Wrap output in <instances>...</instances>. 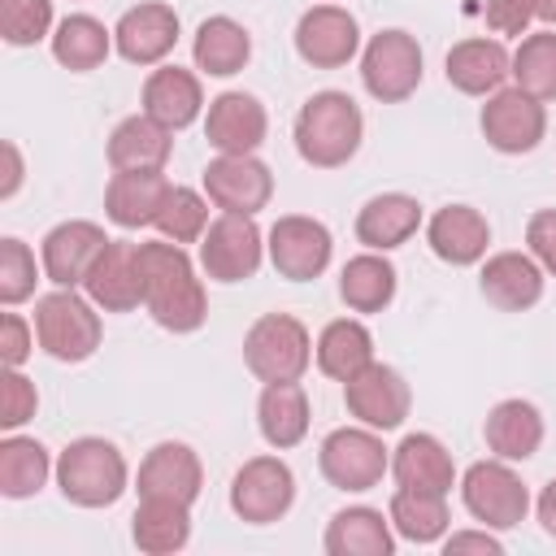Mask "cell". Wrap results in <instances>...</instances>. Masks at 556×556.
<instances>
[{"label":"cell","mask_w":556,"mask_h":556,"mask_svg":"<svg viewBox=\"0 0 556 556\" xmlns=\"http://www.w3.org/2000/svg\"><path fill=\"white\" fill-rule=\"evenodd\" d=\"M139 269H143V308L161 330L191 334L204 326L208 291H204V278L182 243H174V239L139 243Z\"/></svg>","instance_id":"1"},{"label":"cell","mask_w":556,"mask_h":556,"mask_svg":"<svg viewBox=\"0 0 556 556\" xmlns=\"http://www.w3.org/2000/svg\"><path fill=\"white\" fill-rule=\"evenodd\" d=\"M295 152L313 169H339L361 152L365 117L348 91H313L295 113Z\"/></svg>","instance_id":"2"},{"label":"cell","mask_w":556,"mask_h":556,"mask_svg":"<svg viewBox=\"0 0 556 556\" xmlns=\"http://www.w3.org/2000/svg\"><path fill=\"white\" fill-rule=\"evenodd\" d=\"M56 486L74 508H109L130 486V465L117 443L100 434L70 439L56 456Z\"/></svg>","instance_id":"3"},{"label":"cell","mask_w":556,"mask_h":556,"mask_svg":"<svg viewBox=\"0 0 556 556\" xmlns=\"http://www.w3.org/2000/svg\"><path fill=\"white\" fill-rule=\"evenodd\" d=\"M35 339L52 361L78 365L104 339L100 308L91 304V295H78V287H56L35 300Z\"/></svg>","instance_id":"4"},{"label":"cell","mask_w":556,"mask_h":556,"mask_svg":"<svg viewBox=\"0 0 556 556\" xmlns=\"http://www.w3.org/2000/svg\"><path fill=\"white\" fill-rule=\"evenodd\" d=\"M243 365L261 382H300L313 365V334L291 313H265L243 334Z\"/></svg>","instance_id":"5"},{"label":"cell","mask_w":556,"mask_h":556,"mask_svg":"<svg viewBox=\"0 0 556 556\" xmlns=\"http://www.w3.org/2000/svg\"><path fill=\"white\" fill-rule=\"evenodd\" d=\"M317 469L334 491H374L382 473H391V452L382 443V430L369 426H339L317 447Z\"/></svg>","instance_id":"6"},{"label":"cell","mask_w":556,"mask_h":556,"mask_svg":"<svg viewBox=\"0 0 556 556\" xmlns=\"http://www.w3.org/2000/svg\"><path fill=\"white\" fill-rule=\"evenodd\" d=\"M460 500H465V513L486 530H513L530 513V491L521 473L513 469V460H500V456L473 460L460 473Z\"/></svg>","instance_id":"7"},{"label":"cell","mask_w":556,"mask_h":556,"mask_svg":"<svg viewBox=\"0 0 556 556\" xmlns=\"http://www.w3.org/2000/svg\"><path fill=\"white\" fill-rule=\"evenodd\" d=\"M361 83L378 104H400L421 87V43L417 35L391 26L378 30L361 52Z\"/></svg>","instance_id":"8"},{"label":"cell","mask_w":556,"mask_h":556,"mask_svg":"<svg viewBox=\"0 0 556 556\" xmlns=\"http://www.w3.org/2000/svg\"><path fill=\"white\" fill-rule=\"evenodd\" d=\"M265 235L248 213H222L200 239V269L213 282H248L265 261Z\"/></svg>","instance_id":"9"},{"label":"cell","mask_w":556,"mask_h":556,"mask_svg":"<svg viewBox=\"0 0 556 556\" xmlns=\"http://www.w3.org/2000/svg\"><path fill=\"white\" fill-rule=\"evenodd\" d=\"M295 504V473L282 456H252L230 478V513L248 526L282 521Z\"/></svg>","instance_id":"10"},{"label":"cell","mask_w":556,"mask_h":556,"mask_svg":"<svg viewBox=\"0 0 556 556\" xmlns=\"http://www.w3.org/2000/svg\"><path fill=\"white\" fill-rule=\"evenodd\" d=\"M265 252H269V265L278 269V278L313 282L326 274V265L334 256V239H330L326 222L304 217V213H282L265 235Z\"/></svg>","instance_id":"11"},{"label":"cell","mask_w":556,"mask_h":556,"mask_svg":"<svg viewBox=\"0 0 556 556\" xmlns=\"http://www.w3.org/2000/svg\"><path fill=\"white\" fill-rule=\"evenodd\" d=\"M478 126H482V139L504 152V156H521V152H534L547 135V109L543 100L526 96L521 87H500L486 96L482 113H478Z\"/></svg>","instance_id":"12"},{"label":"cell","mask_w":556,"mask_h":556,"mask_svg":"<svg viewBox=\"0 0 556 556\" xmlns=\"http://www.w3.org/2000/svg\"><path fill=\"white\" fill-rule=\"evenodd\" d=\"M204 195L222 213L256 217L274 200V174L256 152H217L204 165Z\"/></svg>","instance_id":"13"},{"label":"cell","mask_w":556,"mask_h":556,"mask_svg":"<svg viewBox=\"0 0 556 556\" xmlns=\"http://www.w3.org/2000/svg\"><path fill=\"white\" fill-rule=\"evenodd\" d=\"M343 404H348V417H356L369 430H400L413 408V391L395 365L374 361L343 382Z\"/></svg>","instance_id":"14"},{"label":"cell","mask_w":556,"mask_h":556,"mask_svg":"<svg viewBox=\"0 0 556 556\" xmlns=\"http://www.w3.org/2000/svg\"><path fill=\"white\" fill-rule=\"evenodd\" d=\"M295 52L313 70H343L361 52V26L343 4H313L295 22Z\"/></svg>","instance_id":"15"},{"label":"cell","mask_w":556,"mask_h":556,"mask_svg":"<svg viewBox=\"0 0 556 556\" xmlns=\"http://www.w3.org/2000/svg\"><path fill=\"white\" fill-rule=\"evenodd\" d=\"M109 235L104 226L87 222V217H70V222H56L43 243H39V265H43V278L52 287H83L96 256L104 252Z\"/></svg>","instance_id":"16"},{"label":"cell","mask_w":556,"mask_h":556,"mask_svg":"<svg viewBox=\"0 0 556 556\" xmlns=\"http://www.w3.org/2000/svg\"><path fill=\"white\" fill-rule=\"evenodd\" d=\"M83 291L100 313H130L143 304V269H139V243L130 239H109L104 252L96 256Z\"/></svg>","instance_id":"17"},{"label":"cell","mask_w":556,"mask_h":556,"mask_svg":"<svg viewBox=\"0 0 556 556\" xmlns=\"http://www.w3.org/2000/svg\"><path fill=\"white\" fill-rule=\"evenodd\" d=\"M178 43V13L161 0H143L126 9L113 26V48L130 65H161Z\"/></svg>","instance_id":"18"},{"label":"cell","mask_w":556,"mask_h":556,"mask_svg":"<svg viewBox=\"0 0 556 556\" xmlns=\"http://www.w3.org/2000/svg\"><path fill=\"white\" fill-rule=\"evenodd\" d=\"M543 265L530 252H491L478 274V291L500 313H526L543 300Z\"/></svg>","instance_id":"19"},{"label":"cell","mask_w":556,"mask_h":556,"mask_svg":"<svg viewBox=\"0 0 556 556\" xmlns=\"http://www.w3.org/2000/svg\"><path fill=\"white\" fill-rule=\"evenodd\" d=\"M200 486H204V465H200L195 447L178 443V439H165V443L148 447V456L139 460V473H135L139 495H165V500L195 504Z\"/></svg>","instance_id":"20"},{"label":"cell","mask_w":556,"mask_h":556,"mask_svg":"<svg viewBox=\"0 0 556 556\" xmlns=\"http://www.w3.org/2000/svg\"><path fill=\"white\" fill-rule=\"evenodd\" d=\"M269 135V113L252 91H222L208 100L204 139L217 152H256Z\"/></svg>","instance_id":"21"},{"label":"cell","mask_w":556,"mask_h":556,"mask_svg":"<svg viewBox=\"0 0 556 556\" xmlns=\"http://www.w3.org/2000/svg\"><path fill=\"white\" fill-rule=\"evenodd\" d=\"M426 243L443 265H478L486 261L491 248V222L473 208V204H443L434 208V217L426 222Z\"/></svg>","instance_id":"22"},{"label":"cell","mask_w":556,"mask_h":556,"mask_svg":"<svg viewBox=\"0 0 556 556\" xmlns=\"http://www.w3.org/2000/svg\"><path fill=\"white\" fill-rule=\"evenodd\" d=\"M508 70H513V52L500 39H486V35L460 39L443 56V78L460 96H491V91H500Z\"/></svg>","instance_id":"23"},{"label":"cell","mask_w":556,"mask_h":556,"mask_svg":"<svg viewBox=\"0 0 556 556\" xmlns=\"http://www.w3.org/2000/svg\"><path fill=\"white\" fill-rule=\"evenodd\" d=\"M165 191H169L165 169H113V178L104 187V217L122 230L156 226Z\"/></svg>","instance_id":"24"},{"label":"cell","mask_w":556,"mask_h":556,"mask_svg":"<svg viewBox=\"0 0 556 556\" xmlns=\"http://www.w3.org/2000/svg\"><path fill=\"white\" fill-rule=\"evenodd\" d=\"M143 113L156 117L169 130H187L200 113H204V87L200 74L182 70V65H156L143 78Z\"/></svg>","instance_id":"25"},{"label":"cell","mask_w":556,"mask_h":556,"mask_svg":"<svg viewBox=\"0 0 556 556\" xmlns=\"http://www.w3.org/2000/svg\"><path fill=\"white\" fill-rule=\"evenodd\" d=\"M391 478H395V486H408V491H439V495H447L456 486V465H452V452L434 434L413 430L391 452Z\"/></svg>","instance_id":"26"},{"label":"cell","mask_w":556,"mask_h":556,"mask_svg":"<svg viewBox=\"0 0 556 556\" xmlns=\"http://www.w3.org/2000/svg\"><path fill=\"white\" fill-rule=\"evenodd\" d=\"M421 226V204L408 191H382L369 195L356 213V239L369 252H395L400 243H408Z\"/></svg>","instance_id":"27"},{"label":"cell","mask_w":556,"mask_h":556,"mask_svg":"<svg viewBox=\"0 0 556 556\" xmlns=\"http://www.w3.org/2000/svg\"><path fill=\"white\" fill-rule=\"evenodd\" d=\"M321 547L330 556H391L395 552V526L382 517V508L348 504L326 521Z\"/></svg>","instance_id":"28"},{"label":"cell","mask_w":556,"mask_h":556,"mask_svg":"<svg viewBox=\"0 0 556 556\" xmlns=\"http://www.w3.org/2000/svg\"><path fill=\"white\" fill-rule=\"evenodd\" d=\"M482 439H486V452L500 460H513V465L530 460L543 447V413L521 395L500 400L482 421Z\"/></svg>","instance_id":"29"},{"label":"cell","mask_w":556,"mask_h":556,"mask_svg":"<svg viewBox=\"0 0 556 556\" xmlns=\"http://www.w3.org/2000/svg\"><path fill=\"white\" fill-rule=\"evenodd\" d=\"M169 152H174V130L148 117L143 109L135 117H122L104 143L113 169H165Z\"/></svg>","instance_id":"30"},{"label":"cell","mask_w":556,"mask_h":556,"mask_svg":"<svg viewBox=\"0 0 556 556\" xmlns=\"http://www.w3.org/2000/svg\"><path fill=\"white\" fill-rule=\"evenodd\" d=\"M130 539L143 556H174L191 539V504L165 500V495H139V508L130 517Z\"/></svg>","instance_id":"31"},{"label":"cell","mask_w":556,"mask_h":556,"mask_svg":"<svg viewBox=\"0 0 556 556\" xmlns=\"http://www.w3.org/2000/svg\"><path fill=\"white\" fill-rule=\"evenodd\" d=\"M308 421H313V408H308V391L300 382H265V391L256 400V426L274 452L304 443Z\"/></svg>","instance_id":"32"},{"label":"cell","mask_w":556,"mask_h":556,"mask_svg":"<svg viewBox=\"0 0 556 556\" xmlns=\"http://www.w3.org/2000/svg\"><path fill=\"white\" fill-rule=\"evenodd\" d=\"M191 56H195V70L208 74V78H230L239 74L248 61H252V35L243 22L217 13V17H204L195 26V43H191Z\"/></svg>","instance_id":"33"},{"label":"cell","mask_w":556,"mask_h":556,"mask_svg":"<svg viewBox=\"0 0 556 556\" xmlns=\"http://www.w3.org/2000/svg\"><path fill=\"white\" fill-rule=\"evenodd\" d=\"M313 361L326 378L348 382L352 374H361L365 365H374V334L365 321L356 317H334L321 326L317 343H313Z\"/></svg>","instance_id":"34"},{"label":"cell","mask_w":556,"mask_h":556,"mask_svg":"<svg viewBox=\"0 0 556 556\" xmlns=\"http://www.w3.org/2000/svg\"><path fill=\"white\" fill-rule=\"evenodd\" d=\"M395 287H400V274L387 261V252H369L365 248L361 256H352L339 269V300L352 313H382L395 300Z\"/></svg>","instance_id":"35"},{"label":"cell","mask_w":556,"mask_h":556,"mask_svg":"<svg viewBox=\"0 0 556 556\" xmlns=\"http://www.w3.org/2000/svg\"><path fill=\"white\" fill-rule=\"evenodd\" d=\"M48 473H56V465H52V456H48V447L39 439L17 434V430H9L0 439V495L4 500L39 495Z\"/></svg>","instance_id":"36"},{"label":"cell","mask_w":556,"mask_h":556,"mask_svg":"<svg viewBox=\"0 0 556 556\" xmlns=\"http://www.w3.org/2000/svg\"><path fill=\"white\" fill-rule=\"evenodd\" d=\"M109 52H113V30L91 13H70L52 30V56H56V65H65L74 74L100 70L109 61Z\"/></svg>","instance_id":"37"},{"label":"cell","mask_w":556,"mask_h":556,"mask_svg":"<svg viewBox=\"0 0 556 556\" xmlns=\"http://www.w3.org/2000/svg\"><path fill=\"white\" fill-rule=\"evenodd\" d=\"M387 517L395 526L400 539L408 543H439L452 526V513H447V495L439 491H408V486H395L391 504H387Z\"/></svg>","instance_id":"38"},{"label":"cell","mask_w":556,"mask_h":556,"mask_svg":"<svg viewBox=\"0 0 556 556\" xmlns=\"http://www.w3.org/2000/svg\"><path fill=\"white\" fill-rule=\"evenodd\" d=\"M513 87H521L534 100H556V30H534L521 35L517 52H513V70H508Z\"/></svg>","instance_id":"39"},{"label":"cell","mask_w":556,"mask_h":556,"mask_svg":"<svg viewBox=\"0 0 556 556\" xmlns=\"http://www.w3.org/2000/svg\"><path fill=\"white\" fill-rule=\"evenodd\" d=\"M208 204H213L208 195L169 182L165 204H161V213H156V230H161V239H174V243H182V248H187V243H200L204 230H208Z\"/></svg>","instance_id":"40"},{"label":"cell","mask_w":556,"mask_h":556,"mask_svg":"<svg viewBox=\"0 0 556 556\" xmlns=\"http://www.w3.org/2000/svg\"><path fill=\"white\" fill-rule=\"evenodd\" d=\"M52 0H0V39L13 48H30L52 39Z\"/></svg>","instance_id":"41"},{"label":"cell","mask_w":556,"mask_h":556,"mask_svg":"<svg viewBox=\"0 0 556 556\" xmlns=\"http://www.w3.org/2000/svg\"><path fill=\"white\" fill-rule=\"evenodd\" d=\"M43 265H35V252L22 243V239H0V304L4 308H17L22 300L35 295V282H39Z\"/></svg>","instance_id":"42"},{"label":"cell","mask_w":556,"mask_h":556,"mask_svg":"<svg viewBox=\"0 0 556 556\" xmlns=\"http://www.w3.org/2000/svg\"><path fill=\"white\" fill-rule=\"evenodd\" d=\"M35 408H39L35 382L22 369H9L4 365V374H0V426L4 430H22L35 417Z\"/></svg>","instance_id":"43"},{"label":"cell","mask_w":556,"mask_h":556,"mask_svg":"<svg viewBox=\"0 0 556 556\" xmlns=\"http://www.w3.org/2000/svg\"><path fill=\"white\" fill-rule=\"evenodd\" d=\"M35 321H26L22 313H4L0 317V361L9 365V369H22L26 365V356L35 352Z\"/></svg>","instance_id":"44"},{"label":"cell","mask_w":556,"mask_h":556,"mask_svg":"<svg viewBox=\"0 0 556 556\" xmlns=\"http://www.w3.org/2000/svg\"><path fill=\"white\" fill-rule=\"evenodd\" d=\"M482 17L495 35H530V22H534V0H486L482 4Z\"/></svg>","instance_id":"45"},{"label":"cell","mask_w":556,"mask_h":556,"mask_svg":"<svg viewBox=\"0 0 556 556\" xmlns=\"http://www.w3.org/2000/svg\"><path fill=\"white\" fill-rule=\"evenodd\" d=\"M526 248L543 265V274L556 278V208H539L526 222Z\"/></svg>","instance_id":"46"},{"label":"cell","mask_w":556,"mask_h":556,"mask_svg":"<svg viewBox=\"0 0 556 556\" xmlns=\"http://www.w3.org/2000/svg\"><path fill=\"white\" fill-rule=\"evenodd\" d=\"M443 552H447V556H460V552L500 556V552H504V543L482 526V530H456V534H443Z\"/></svg>","instance_id":"47"},{"label":"cell","mask_w":556,"mask_h":556,"mask_svg":"<svg viewBox=\"0 0 556 556\" xmlns=\"http://www.w3.org/2000/svg\"><path fill=\"white\" fill-rule=\"evenodd\" d=\"M4 182H0V200H13L17 195V187H22V152H17V143L13 139H4Z\"/></svg>","instance_id":"48"},{"label":"cell","mask_w":556,"mask_h":556,"mask_svg":"<svg viewBox=\"0 0 556 556\" xmlns=\"http://www.w3.org/2000/svg\"><path fill=\"white\" fill-rule=\"evenodd\" d=\"M534 513H539V526H543V534H552L556 539V478L539 491V500H534Z\"/></svg>","instance_id":"49"},{"label":"cell","mask_w":556,"mask_h":556,"mask_svg":"<svg viewBox=\"0 0 556 556\" xmlns=\"http://www.w3.org/2000/svg\"><path fill=\"white\" fill-rule=\"evenodd\" d=\"M534 17L547 22V26H556V0H534Z\"/></svg>","instance_id":"50"}]
</instances>
